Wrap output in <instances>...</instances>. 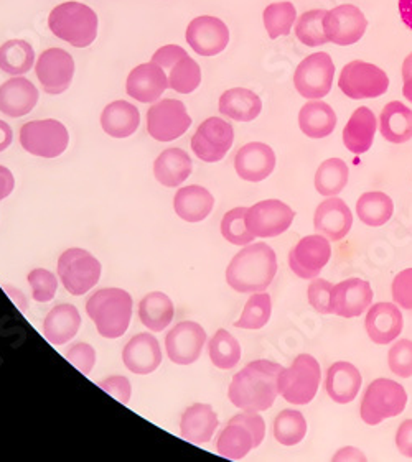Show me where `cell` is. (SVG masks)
Returning <instances> with one entry per match:
<instances>
[{
  "instance_id": "10",
  "label": "cell",
  "mask_w": 412,
  "mask_h": 462,
  "mask_svg": "<svg viewBox=\"0 0 412 462\" xmlns=\"http://www.w3.org/2000/svg\"><path fill=\"white\" fill-rule=\"evenodd\" d=\"M338 88L350 99L381 97L389 88V78L381 68L355 60L348 63L338 78Z\"/></svg>"
},
{
  "instance_id": "27",
  "label": "cell",
  "mask_w": 412,
  "mask_h": 462,
  "mask_svg": "<svg viewBox=\"0 0 412 462\" xmlns=\"http://www.w3.org/2000/svg\"><path fill=\"white\" fill-rule=\"evenodd\" d=\"M220 425L218 415L208 403H193L188 407L180 420V435L188 443L206 444L213 439Z\"/></svg>"
},
{
  "instance_id": "32",
  "label": "cell",
  "mask_w": 412,
  "mask_h": 462,
  "mask_svg": "<svg viewBox=\"0 0 412 462\" xmlns=\"http://www.w3.org/2000/svg\"><path fill=\"white\" fill-rule=\"evenodd\" d=\"M192 158L182 148H167L160 153L154 163V175L160 185L165 188H177L183 185L192 175Z\"/></svg>"
},
{
  "instance_id": "59",
  "label": "cell",
  "mask_w": 412,
  "mask_h": 462,
  "mask_svg": "<svg viewBox=\"0 0 412 462\" xmlns=\"http://www.w3.org/2000/svg\"><path fill=\"white\" fill-rule=\"evenodd\" d=\"M398 7L404 25L412 32V0H398Z\"/></svg>"
},
{
  "instance_id": "33",
  "label": "cell",
  "mask_w": 412,
  "mask_h": 462,
  "mask_svg": "<svg viewBox=\"0 0 412 462\" xmlns=\"http://www.w3.org/2000/svg\"><path fill=\"white\" fill-rule=\"evenodd\" d=\"M218 109L228 119L236 122H253L263 111V101L251 89L233 88L221 94Z\"/></svg>"
},
{
  "instance_id": "26",
  "label": "cell",
  "mask_w": 412,
  "mask_h": 462,
  "mask_svg": "<svg viewBox=\"0 0 412 462\" xmlns=\"http://www.w3.org/2000/svg\"><path fill=\"white\" fill-rule=\"evenodd\" d=\"M38 89L23 76H14L0 86V112L9 117H23L37 106Z\"/></svg>"
},
{
  "instance_id": "21",
  "label": "cell",
  "mask_w": 412,
  "mask_h": 462,
  "mask_svg": "<svg viewBox=\"0 0 412 462\" xmlns=\"http://www.w3.org/2000/svg\"><path fill=\"white\" fill-rule=\"evenodd\" d=\"M276 168V153L263 142H251L238 150L235 157V170L238 176L249 181L259 183L272 175Z\"/></svg>"
},
{
  "instance_id": "16",
  "label": "cell",
  "mask_w": 412,
  "mask_h": 462,
  "mask_svg": "<svg viewBox=\"0 0 412 462\" xmlns=\"http://www.w3.org/2000/svg\"><path fill=\"white\" fill-rule=\"evenodd\" d=\"M35 73L45 93H65L75 76V60L61 48H50L38 56Z\"/></svg>"
},
{
  "instance_id": "1",
  "label": "cell",
  "mask_w": 412,
  "mask_h": 462,
  "mask_svg": "<svg viewBox=\"0 0 412 462\" xmlns=\"http://www.w3.org/2000/svg\"><path fill=\"white\" fill-rule=\"evenodd\" d=\"M282 369L281 364L266 359L249 362L231 380L228 389L229 402L243 411L261 413L269 410L279 395Z\"/></svg>"
},
{
  "instance_id": "50",
  "label": "cell",
  "mask_w": 412,
  "mask_h": 462,
  "mask_svg": "<svg viewBox=\"0 0 412 462\" xmlns=\"http://www.w3.org/2000/svg\"><path fill=\"white\" fill-rule=\"evenodd\" d=\"M332 290L333 285L323 278H314V282L309 285L307 298H309L310 306L320 315H332V303H330Z\"/></svg>"
},
{
  "instance_id": "56",
  "label": "cell",
  "mask_w": 412,
  "mask_h": 462,
  "mask_svg": "<svg viewBox=\"0 0 412 462\" xmlns=\"http://www.w3.org/2000/svg\"><path fill=\"white\" fill-rule=\"evenodd\" d=\"M14 188H15V178L12 175V171L9 168L0 165V201L9 198Z\"/></svg>"
},
{
  "instance_id": "22",
  "label": "cell",
  "mask_w": 412,
  "mask_h": 462,
  "mask_svg": "<svg viewBox=\"0 0 412 462\" xmlns=\"http://www.w3.org/2000/svg\"><path fill=\"white\" fill-rule=\"evenodd\" d=\"M169 88V76L155 63H142L132 69L126 81V93L132 99L150 104L159 101L160 96Z\"/></svg>"
},
{
  "instance_id": "38",
  "label": "cell",
  "mask_w": 412,
  "mask_h": 462,
  "mask_svg": "<svg viewBox=\"0 0 412 462\" xmlns=\"http://www.w3.org/2000/svg\"><path fill=\"white\" fill-rule=\"evenodd\" d=\"M393 199L381 191H370L360 196L356 203V216L370 227H379L393 217Z\"/></svg>"
},
{
  "instance_id": "58",
  "label": "cell",
  "mask_w": 412,
  "mask_h": 462,
  "mask_svg": "<svg viewBox=\"0 0 412 462\" xmlns=\"http://www.w3.org/2000/svg\"><path fill=\"white\" fill-rule=\"evenodd\" d=\"M4 290L7 291V295L12 298V301H14V305L19 308L20 311H25L27 310V296L23 295L22 291H20L19 288L10 287V285H4Z\"/></svg>"
},
{
  "instance_id": "55",
  "label": "cell",
  "mask_w": 412,
  "mask_h": 462,
  "mask_svg": "<svg viewBox=\"0 0 412 462\" xmlns=\"http://www.w3.org/2000/svg\"><path fill=\"white\" fill-rule=\"evenodd\" d=\"M396 446L399 453L412 459V420H406L403 425L398 428Z\"/></svg>"
},
{
  "instance_id": "31",
  "label": "cell",
  "mask_w": 412,
  "mask_h": 462,
  "mask_svg": "<svg viewBox=\"0 0 412 462\" xmlns=\"http://www.w3.org/2000/svg\"><path fill=\"white\" fill-rule=\"evenodd\" d=\"M141 125V112L127 101H114L104 107L101 127L114 139H127Z\"/></svg>"
},
{
  "instance_id": "47",
  "label": "cell",
  "mask_w": 412,
  "mask_h": 462,
  "mask_svg": "<svg viewBox=\"0 0 412 462\" xmlns=\"http://www.w3.org/2000/svg\"><path fill=\"white\" fill-rule=\"evenodd\" d=\"M248 208H235L223 216L221 234L226 241L238 247H246L254 241V236L246 226Z\"/></svg>"
},
{
  "instance_id": "45",
  "label": "cell",
  "mask_w": 412,
  "mask_h": 462,
  "mask_svg": "<svg viewBox=\"0 0 412 462\" xmlns=\"http://www.w3.org/2000/svg\"><path fill=\"white\" fill-rule=\"evenodd\" d=\"M327 10L315 9L305 12L295 25V35L302 45L310 48L323 47L328 40L323 32V17Z\"/></svg>"
},
{
  "instance_id": "29",
  "label": "cell",
  "mask_w": 412,
  "mask_h": 462,
  "mask_svg": "<svg viewBox=\"0 0 412 462\" xmlns=\"http://www.w3.org/2000/svg\"><path fill=\"white\" fill-rule=\"evenodd\" d=\"M215 198L203 186L192 185L180 188L173 198V209L185 222L205 221L213 211Z\"/></svg>"
},
{
  "instance_id": "43",
  "label": "cell",
  "mask_w": 412,
  "mask_h": 462,
  "mask_svg": "<svg viewBox=\"0 0 412 462\" xmlns=\"http://www.w3.org/2000/svg\"><path fill=\"white\" fill-rule=\"evenodd\" d=\"M297 19V10L292 2H274L264 9V27L271 40L291 35L294 22Z\"/></svg>"
},
{
  "instance_id": "8",
  "label": "cell",
  "mask_w": 412,
  "mask_h": 462,
  "mask_svg": "<svg viewBox=\"0 0 412 462\" xmlns=\"http://www.w3.org/2000/svg\"><path fill=\"white\" fill-rule=\"evenodd\" d=\"M58 277L70 295H85L101 278V262L85 249L65 250L58 259Z\"/></svg>"
},
{
  "instance_id": "12",
  "label": "cell",
  "mask_w": 412,
  "mask_h": 462,
  "mask_svg": "<svg viewBox=\"0 0 412 462\" xmlns=\"http://www.w3.org/2000/svg\"><path fill=\"white\" fill-rule=\"evenodd\" d=\"M192 125L187 107L177 99H162L147 111V132L152 139L173 142L180 139Z\"/></svg>"
},
{
  "instance_id": "15",
  "label": "cell",
  "mask_w": 412,
  "mask_h": 462,
  "mask_svg": "<svg viewBox=\"0 0 412 462\" xmlns=\"http://www.w3.org/2000/svg\"><path fill=\"white\" fill-rule=\"evenodd\" d=\"M368 20L356 5L345 4L327 10L323 17V32L328 43L340 47H350L358 43L365 35Z\"/></svg>"
},
{
  "instance_id": "53",
  "label": "cell",
  "mask_w": 412,
  "mask_h": 462,
  "mask_svg": "<svg viewBox=\"0 0 412 462\" xmlns=\"http://www.w3.org/2000/svg\"><path fill=\"white\" fill-rule=\"evenodd\" d=\"M99 387L109 393L111 397L121 402L122 405H127L131 402L132 387L131 382L124 375H111L108 379L99 382Z\"/></svg>"
},
{
  "instance_id": "36",
  "label": "cell",
  "mask_w": 412,
  "mask_h": 462,
  "mask_svg": "<svg viewBox=\"0 0 412 462\" xmlns=\"http://www.w3.org/2000/svg\"><path fill=\"white\" fill-rule=\"evenodd\" d=\"M379 132L391 143H406L412 139V109L403 102L393 101L384 106L379 116Z\"/></svg>"
},
{
  "instance_id": "49",
  "label": "cell",
  "mask_w": 412,
  "mask_h": 462,
  "mask_svg": "<svg viewBox=\"0 0 412 462\" xmlns=\"http://www.w3.org/2000/svg\"><path fill=\"white\" fill-rule=\"evenodd\" d=\"M388 364L394 375L401 379L412 377V341L399 339L394 342L393 347L388 354Z\"/></svg>"
},
{
  "instance_id": "24",
  "label": "cell",
  "mask_w": 412,
  "mask_h": 462,
  "mask_svg": "<svg viewBox=\"0 0 412 462\" xmlns=\"http://www.w3.org/2000/svg\"><path fill=\"white\" fill-rule=\"evenodd\" d=\"M122 362L132 374L149 375L162 364L159 341L149 333L136 334L122 351Z\"/></svg>"
},
{
  "instance_id": "13",
  "label": "cell",
  "mask_w": 412,
  "mask_h": 462,
  "mask_svg": "<svg viewBox=\"0 0 412 462\" xmlns=\"http://www.w3.org/2000/svg\"><path fill=\"white\" fill-rule=\"evenodd\" d=\"M295 211L279 199H266L248 208L246 226L254 237L272 239L287 231L294 222Z\"/></svg>"
},
{
  "instance_id": "28",
  "label": "cell",
  "mask_w": 412,
  "mask_h": 462,
  "mask_svg": "<svg viewBox=\"0 0 412 462\" xmlns=\"http://www.w3.org/2000/svg\"><path fill=\"white\" fill-rule=\"evenodd\" d=\"M361 382H363L361 374L353 364L335 362L328 369L325 389H327L328 397L332 398L335 403L347 405L358 397Z\"/></svg>"
},
{
  "instance_id": "34",
  "label": "cell",
  "mask_w": 412,
  "mask_h": 462,
  "mask_svg": "<svg viewBox=\"0 0 412 462\" xmlns=\"http://www.w3.org/2000/svg\"><path fill=\"white\" fill-rule=\"evenodd\" d=\"M81 326V316L75 305H57L43 321V334L52 346L71 341Z\"/></svg>"
},
{
  "instance_id": "41",
  "label": "cell",
  "mask_w": 412,
  "mask_h": 462,
  "mask_svg": "<svg viewBox=\"0 0 412 462\" xmlns=\"http://www.w3.org/2000/svg\"><path fill=\"white\" fill-rule=\"evenodd\" d=\"M208 354L216 369H235L241 359V346L233 334L218 329L208 344Z\"/></svg>"
},
{
  "instance_id": "61",
  "label": "cell",
  "mask_w": 412,
  "mask_h": 462,
  "mask_svg": "<svg viewBox=\"0 0 412 462\" xmlns=\"http://www.w3.org/2000/svg\"><path fill=\"white\" fill-rule=\"evenodd\" d=\"M412 78V53L411 55L406 56L403 63V79L407 81Z\"/></svg>"
},
{
  "instance_id": "11",
  "label": "cell",
  "mask_w": 412,
  "mask_h": 462,
  "mask_svg": "<svg viewBox=\"0 0 412 462\" xmlns=\"http://www.w3.org/2000/svg\"><path fill=\"white\" fill-rule=\"evenodd\" d=\"M335 78V65L328 53H314L300 61L294 74V86L297 93L317 101L323 99L332 91V84Z\"/></svg>"
},
{
  "instance_id": "17",
  "label": "cell",
  "mask_w": 412,
  "mask_h": 462,
  "mask_svg": "<svg viewBox=\"0 0 412 462\" xmlns=\"http://www.w3.org/2000/svg\"><path fill=\"white\" fill-rule=\"evenodd\" d=\"M332 257V245L325 236L314 234L302 237L289 254V267L302 280H314L320 275Z\"/></svg>"
},
{
  "instance_id": "5",
  "label": "cell",
  "mask_w": 412,
  "mask_h": 462,
  "mask_svg": "<svg viewBox=\"0 0 412 462\" xmlns=\"http://www.w3.org/2000/svg\"><path fill=\"white\" fill-rule=\"evenodd\" d=\"M266 436L263 416L256 411H243L233 416L216 439V453L231 461H241Z\"/></svg>"
},
{
  "instance_id": "46",
  "label": "cell",
  "mask_w": 412,
  "mask_h": 462,
  "mask_svg": "<svg viewBox=\"0 0 412 462\" xmlns=\"http://www.w3.org/2000/svg\"><path fill=\"white\" fill-rule=\"evenodd\" d=\"M169 88L178 94H190L201 83V69L197 61L185 56L169 69Z\"/></svg>"
},
{
  "instance_id": "18",
  "label": "cell",
  "mask_w": 412,
  "mask_h": 462,
  "mask_svg": "<svg viewBox=\"0 0 412 462\" xmlns=\"http://www.w3.org/2000/svg\"><path fill=\"white\" fill-rule=\"evenodd\" d=\"M206 331L195 321H182L165 337V351L170 361L177 365L197 362L205 347Z\"/></svg>"
},
{
  "instance_id": "37",
  "label": "cell",
  "mask_w": 412,
  "mask_h": 462,
  "mask_svg": "<svg viewBox=\"0 0 412 462\" xmlns=\"http://www.w3.org/2000/svg\"><path fill=\"white\" fill-rule=\"evenodd\" d=\"M175 316V306L169 296L162 291H152L144 296L139 303L141 323L152 331L160 333L169 328Z\"/></svg>"
},
{
  "instance_id": "23",
  "label": "cell",
  "mask_w": 412,
  "mask_h": 462,
  "mask_svg": "<svg viewBox=\"0 0 412 462\" xmlns=\"http://www.w3.org/2000/svg\"><path fill=\"white\" fill-rule=\"evenodd\" d=\"M351 226L353 214L345 201L335 196L319 204L314 217V227L317 234L325 236L330 242H340L347 237Z\"/></svg>"
},
{
  "instance_id": "14",
  "label": "cell",
  "mask_w": 412,
  "mask_h": 462,
  "mask_svg": "<svg viewBox=\"0 0 412 462\" xmlns=\"http://www.w3.org/2000/svg\"><path fill=\"white\" fill-rule=\"evenodd\" d=\"M235 130L229 122L210 117L200 124L195 135L192 137V150L201 162L216 163L221 162L233 147Z\"/></svg>"
},
{
  "instance_id": "6",
  "label": "cell",
  "mask_w": 412,
  "mask_h": 462,
  "mask_svg": "<svg viewBox=\"0 0 412 462\" xmlns=\"http://www.w3.org/2000/svg\"><path fill=\"white\" fill-rule=\"evenodd\" d=\"M322 370L310 354H300L279 375V395L292 405H307L319 392Z\"/></svg>"
},
{
  "instance_id": "54",
  "label": "cell",
  "mask_w": 412,
  "mask_h": 462,
  "mask_svg": "<svg viewBox=\"0 0 412 462\" xmlns=\"http://www.w3.org/2000/svg\"><path fill=\"white\" fill-rule=\"evenodd\" d=\"M185 56H187V51L183 48L178 47V45H165L154 53L152 63L160 66L162 69H170Z\"/></svg>"
},
{
  "instance_id": "52",
  "label": "cell",
  "mask_w": 412,
  "mask_h": 462,
  "mask_svg": "<svg viewBox=\"0 0 412 462\" xmlns=\"http://www.w3.org/2000/svg\"><path fill=\"white\" fill-rule=\"evenodd\" d=\"M391 291L394 303L412 311V268H406L394 277Z\"/></svg>"
},
{
  "instance_id": "30",
  "label": "cell",
  "mask_w": 412,
  "mask_h": 462,
  "mask_svg": "<svg viewBox=\"0 0 412 462\" xmlns=\"http://www.w3.org/2000/svg\"><path fill=\"white\" fill-rule=\"evenodd\" d=\"M376 129L378 119L373 111L368 107H358L343 129L345 147L355 155L366 153L375 142Z\"/></svg>"
},
{
  "instance_id": "25",
  "label": "cell",
  "mask_w": 412,
  "mask_h": 462,
  "mask_svg": "<svg viewBox=\"0 0 412 462\" xmlns=\"http://www.w3.org/2000/svg\"><path fill=\"white\" fill-rule=\"evenodd\" d=\"M403 313L394 303H376L366 315V333L379 346L396 341L403 331Z\"/></svg>"
},
{
  "instance_id": "40",
  "label": "cell",
  "mask_w": 412,
  "mask_h": 462,
  "mask_svg": "<svg viewBox=\"0 0 412 462\" xmlns=\"http://www.w3.org/2000/svg\"><path fill=\"white\" fill-rule=\"evenodd\" d=\"M347 163L340 158H328L315 173V189L325 198H335L348 185Z\"/></svg>"
},
{
  "instance_id": "2",
  "label": "cell",
  "mask_w": 412,
  "mask_h": 462,
  "mask_svg": "<svg viewBox=\"0 0 412 462\" xmlns=\"http://www.w3.org/2000/svg\"><path fill=\"white\" fill-rule=\"evenodd\" d=\"M276 273V252L266 242H258L236 254L226 268V282L238 293H258L269 288Z\"/></svg>"
},
{
  "instance_id": "57",
  "label": "cell",
  "mask_w": 412,
  "mask_h": 462,
  "mask_svg": "<svg viewBox=\"0 0 412 462\" xmlns=\"http://www.w3.org/2000/svg\"><path fill=\"white\" fill-rule=\"evenodd\" d=\"M333 461H366V456L361 453V451H358L356 448L348 446V448L340 449V451L333 456Z\"/></svg>"
},
{
  "instance_id": "19",
  "label": "cell",
  "mask_w": 412,
  "mask_h": 462,
  "mask_svg": "<svg viewBox=\"0 0 412 462\" xmlns=\"http://www.w3.org/2000/svg\"><path fill=\"white\" fill-rule=\"evenodd\" d=\"M188 45L200 56H216L229 43V30L223 20L211 15H201L188 23Z\"/></svg>"
},
{
  "instance_id": "3",
  "label": "cell",
  "mask_w": 412,
  "mask_h": 462,
  "mask_svg": "<svg viewBox=\"0 0 412 462\" xmlns=\"http://www.w3.org/2000/svg\"><path fill=\"white\" fill-rule=\"evenodd\" d=\"M86 313L106 339L127 333L132 318V296L122 288L98 290L86 303Z\"/></svg>"
},
{
  "instance_id": "60",
  "label": "cell",
  "mask_w": 412,
  "mask_h": 462,
  "mask_svg": "<svg viewBox=\"0 0 412 462\" xmlns=\"http://www.w3.org/2000/svg\"><path fill=\"white\" fill-rule=\"evenodd\" d=\"M12 140H14V134L9 124L0 121V152L7 150L12 145Z\"/></svg>"
},
{
  "instance_id": "51",
  "label": "cell",
  "mask_w": 412,
  "mask_h": 462,
  "mask_svg": "<svg viewBox=\"0 0 412 462\" xmlns=\"http://www.w3.org/2000/svg\"><path fill=\"white\" fill-rule=\"evenodd\" d=\"M66 361L71 362L83 375H89L96 365V349L88 342H76L66 351Z\"/></svg>"
},
{
  "instance_id": "20",
  "label": "cell",
  "mask_w": 412,
  "mask_h": 462,
  "mask_svg": "<svg viewBox=\"0 0 412 462\" xmlns=\"http://www.w3.org/2000/svg\"><path fill=\"white\" fill-rule=\"evenodd\" d=\"M332 313L342 318H358L373 303L371 285L360 278H348L333 285L332 290Z\"/></svg>"
},
{
  "instance_id": "9",
  "label": "cell",
  "mask_w": 412,
  "mask_h": 462,
  "mask_svg": "<svg viewBox=\"0 0 412 462\" xmlns=\"http://www.w3.org/2000/svg\"><path fill=\"white\" fill-rule=\"evenodd\" d=\"M20 145L30 155L40 158H57L65 153L70 134L61 122L55 119L32 121L20 129Z\"/></svg>"
},
{
  "instance_id": "7",
  "label": "cell",
  "mask_w": 412,
  "mask_h": 462,
  "mask_svg": "<svg viewBox=\"0 0 412 462\" xmlns=\"http://www.w3.org/2000/svg\"><path fill=\"white\" fill-rule=\"evenodd\" d=\"M407 405V393L401 383L389 379H376L366 389L360 415L366 425L376 426L388 418L401 415Z\"/></svg>"
},
{
  "instance_id": "35",
  "label": "cell",
  "mask_w": 412,
  "mask_h": 462,
  "mask_svg": "<svg viewBox=\"0 0 412 462\" xmlns=\"http://www.w3.org/2000/svg\"><path fill=\"white\" fill-rule=\"evenodd\" d=\"M337 114L327 102L310 101L300 109L299 127L310 139H325L337 127Z\"/></svg>"
},
{
  "instance_id": "4",
  "label": "cell",
  "mask_w": 412,
  "mask_h": 462,
  "mask_svg": "<svg viewBox=\"0 0 412 462\" xmlns=\"http://www.w3.org/2000/svg\"><path fill=\"white\" fill-rule=\"evenodd\" d=\"M48 27L71 47L88 48L98 37V15L85 4L65 2L50 12Z\"/></svg>"
},
{
  "instance_id": "39",
  "label": "cell",
  "mask_w": 412,
  "mask_h": 462,
  "mask_svg": "<svg viewBox=\"0 0 412 462\" xmlns=\"http://www.w3.org/2000/svg\"><path fill=\"white\" fill-rule=\"evenodd\" d=\"M35 65V51L25 40H9L0 47V69L10 76H23Z\"/></svg>"
},
{
  "instance_id": "62",
  "label": "cell",
  "mask_w": 412,
  "mask_h": 462,
  "mask_svg": "<svg viewBox=\"0 0 412 462\" xmlns=\"http://www.w3.org/2000/svg\"><path fill=\"white\" fill-rule=\"evenodd\" d=\"M403 96L412 104V78L407 79V81H404Z\"/></svg>"
},
{
  "instance_id": "44",
  "label": "cell",
  "mask_w": 412,
  "mask_h": 462,
  "mask_svg": "<svg viewBox=\"0 0 412 462\" xmlns=\"http://www.w3.org/2000/svg\"><path fill=\"white\" fill-rule=\"evenodd\" d=\"M307 435L305 416L297 410H284L274 420V438L282 446L302 443Z\"/></svg>"
},
{
  "instance_id": "42",
  "label": "cell",
  "mask_w": 412,
  "mask_h": 462,
  "mask_svg": "<svg viewBox=\"0 0 412 462\" xmlns=\"http://www.w3.org/2000/svg\"><path fill=\"white\" fill-rule=\"evenodd\" d=\"M271 315L272 300L269 293H264V291L251 293L249 300L244 305L243 313L239 316V319L235 321V328L249 329V331L263 329L264 326L269 323Z\"/></svg>"
},
{
  "instance_id": "48",
  "label": "cell",
  "mask_w": 412,
  "mask_h": 462,
  "mask_svg": "<svg viewBox=\"0 0 412 462\" xmlns=\"http://www.w3.org/2000/svg\"><path fill=\"white\" fill-rule=\"evenodd\" d=\"M27 280L32 287V298L37 303H48L57 295L58 278L47 268L32 270Z\"/></svg>"
}]
</instances>
